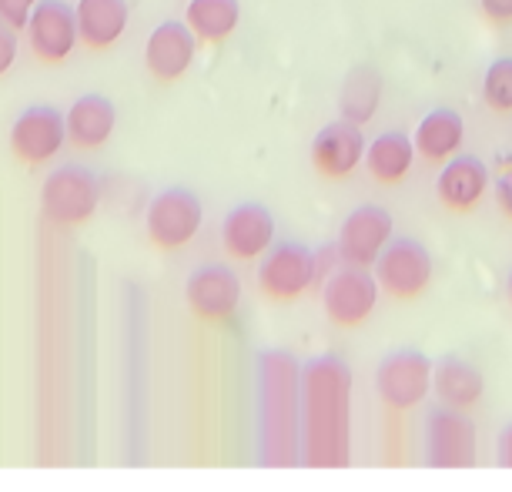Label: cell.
Masks as SVG:
<instances>
[{
    "label": "cell",
    "mask_w": 512,
    "mask_h": 492,
    "mask_svg": "<svg viewBox=\"0 0 512 492\" xmlns=\"http://www.w3.org/2000/svg\"><path fill=\"white\" fill-rule=\"evenodd\" d=\"M101 205V181L84 164H61L41 188V211L57 228L88 225Z\"/></svg>",
    "instance_id": "3"
},
{
    "label": "cell",
    "mask_w": 512,
    "mask_h": 492,
    "mask_svg": "<svg viewBox=\"0 0 512 492\" xmlns=\"http://www.w3.org/2000/svg\"><path fill=\"white\" fill-rule=\"evenodd\" d=\"M17 61V31L7 21H0V77L14 67Z\"/></svg>",
    "instance_id": "27"
},
{
    "label": "cell",
    "mask_w": 512,
    "mask_h": 492,
    "mask_svg": "<svg viewBox=\"0 0 512 492\" xmlns=\"http://www.w3.org/2000/svg\"><path fill=\"white\" fill-rule=\"evenodd\" d=\"M185 302L198 322L221 325L241 305V278L235 275V268L221 262L198 265L185 282Z\"/></svg>",
    "instance_id": "11"
},
{
    "label": "cell",
    "mask_w": 512,
    "mask_h": 492,
    "mask_svg": "<svg viewBox=\"0 0 512 492\" xmlns=\"http://www.w3.org/2000/svg\"><path fill=\"white\" fill-rule=\"evenodd\" d=\"M486 191H489V168L476 154H456V158H449L436 178L439 205L446 211H456V215H469L472 208H479Z\"/></svg>",
    "instance_id": "17"
},
{
    "label": "cell",
    "mask_w": 512,
    "mask_h": 492,
    "mask_svg": "<svg viewBox=\"0 0 512 492\" xmlns=\"http://www.w3.org/2000/svg\"><path fill=\"white\" fill-rule=\"evenodd\" d=\"M221 245L235 262H255L275 245V218L258 201H241L221 221Z\"/></svg>",
    "instance_id": "16"
},
{
    "label": "cell",
    "mask_w": 512,
    "mask_h": 492,
    "mask_svg": "<svg viewBox=\"0 0 512 492\" xmlns=\"http://www.w3.org/2000/svg\"><path fill=\"white\" fill-rule=\"evenodd\" d=\"M496 205H499L502 215L512 221V168H506L496 178Z\"/></svg>",
    "instance_id": "29"
},
{
    "label": "cell",
    "mask_w": 512,
    "mask_h": 492,
    "mask_svg": "<svg viewBox=\"0 0 512 492\" xmlns=\"http://www.w3.org/2000/svg\"><path fill=\"white\" fill-rule=\"evenodd\" d=\"M27 44L41 64H64L81 44L74 7L64 0H41L27 21Z\"/></svg>",
    "instance_id": "13"
},
{
    "label": "cell",
    "mask_w": 512,
    "mask_h": 492,
    "mask_svg": "<svg viewBox=\"0 0 512 492\" xmlns=\"http://www.w3.org/2000/svg\"><path fill=\"white\" fill-rule=\"evenodd\" d=\"M37 4L41 0H0V21H7L14 31H27V21H31Z\"/></svg>",
    "instance_id": "26"
},
{
    "label": "cell",
    "mask_w": 512,
    "mask_h": 492,
    "mask_svg": "<svg viewBox=\"0 0 512 492\" xmlns=\"http://www.w3.org/2000/svg\"><path fill=\"white\" fill-rule=\"evenodd\" d=\"M198 37L185 21H164L151 31L144 44V67L158 84L181 81L195 64Z\"/></svg>",
    "instance_id": "15"
},
{
    "label": "cell",
    "mask_w": 512,
    "mask_h": 492,
    "mask_svg": "<svg viewBox=\"0 0 512 492\" xmlns=\"http://www.w3.org/2000/svg\"><path fill=\"white\" fill-rule=\"evenodd\" d=\"M395 238V221L389 215V208L382 205H359L345 215L342 228H338V255L345 265H359V268H375L379 255L385 252V245Z\"/></svg>",
    "instance_id": "10"
},
{
    "label": "cell",
    "mask_w": 512,
    "mask_h": 492,
    "mask_svg": "<svg viewBox=\"0 0 512 492\" xmlns=\"http://www.w3.org/2000/svg\"><path fill=\"white\" fill-rule=\"evenodd\" d=\"M496 462L502 469H512V422L506 429L499 432V442H496Z\"/></svg>",
    "instance_id": "30"
},
{
    "label": "cell",
    "mask_w": 512,
    "mask_h": 492,
    "mask_svg": "<svg viewBox=\"0 0 512 492\" xmlns=\"http://www.w3.org/2000/svg\"><path fill=\"white\" fill-rule=\"evenodd\" d=\"M241 4L238 0H188L185 24L201 44H221L238 31Z\"/></svg>",
    "instance_id": "24"
},
{
    "label": "cell",
    "mask_w": 512,
    "mask_h": 492,
    "mask_svg": "<svg viewBox=\"0 0 512 492\" xmlns=\"http://www.w3.org/2000/svg\"><path fill=\"white\" fill-rule=\"evenodd\" d=\"M462 141H466V121L456 108H432L412 131V144L425 164H446L456 158Z\"/></svg>",
    "instance_id": "18"
},
{
    "label": "cell",
    "mask_w": 512,
    "mask_h": 492,
    "mask_svg": "<svg viewBox=\"0 0 512 492\" xmlns=\"http://www.w3.org/2000/svg\"><path fill=\"white\" fill-rule=\"evenodd\" d=\"M365 151H369V141H365V134H362V124L338 118L315 134L312 164L322 178L342 181L355 175L359 164H365Z\"/></svg>",
    "instance_id": "14"
},
{
    "label": "cell",
    "mask_w": 512,
    "mask_h": 492,
    "mask_svg": "<svg viewBox=\"0 0 512 492\" xmlns=\"http://www.w3.org/2000/svg\"><path fill=\"white\" fill-rule=\"evenodd\" d=\"M64 141H67V121L51 104H31L11 124V151L27 168L47 164L64 148Z\"/></svg>",
    "instance_id": "12"
},
{
    "label": "cell",
    "mask_w": 512,
    "mask_h": 492,
    "mask_svg": "<svg viewBox=\"0 0 512 492\" xmlns=\"http://www.w3.org/2000/svg\"><path fill=\"white\" fill-rule=\"evenodd\" d=\"M77 31H81V44L91 51H108L121 41L128 31L131 7L128 0H77Z\"/></svg>",
    "instance_id": "19"
},
{
    "label": "cell",
    "mask_w": 512,
    "mask_h": 492,
    "mask_svg": "<svg viewBox=\"0 0 512 492\" xmlns=\"http://www.w3.org/2000/svg\"><path fill=\"white\" fill-rule=\"evenodd\" d=\"M379 278L369 268L359 265H338L322 285V308L328 322L338 328H359L372 318L379 305Z\"/></svg>",
    "instance_id": "7"
},
{
    "label": "cell",
    "mask_w": 512,
    "mask_h": 492,
    "mask_svg": "<svg viewBox=\"0 0 512 492\" xmlns=\"http://www.w3.org/2000/svg\"><path fill=\"white\" fill-rule=\"evenodd\" d=\"M205 221V205L191 188L171 185L158 191L144 215V228H148V241L158 252H178L195 241Z\"/></svg>",
    "instance_id": "4"
},
{
    "label": "cell",
    "mask_w": 512,
    "mask_h": 492,
    "mask_svg": "<svg viewBox=\"0 0 512 492\" xmlns=\"http://www.w3.org/2000/svg\"><path fill=\"white\" fill-rule=\"evenodd\" d=\"M479 11L489 24H496V27L512 24V0H479Z\"/></svg>",
    "instance_id": "28"
},
{
    "label": "cell",
    "mask_w": 512,
    "mask_h": 492,
    "mask_svg": "<svg viewBox=\"0 0 512 492\" xmlns=\"http://www.w3.org/2000/svg\"><path fill=\"white\" fill-rule=\"evenodd\" d=\"M415 158H419V151H415L409 134L385 131L379 138H372L369 151H365V168H369V175L379 181V185L392 188L409 178Z\"/></svg>",
    "instance_id": "22"
},
{
    "label": "cell",
    "mask_w": 512,
    "mask_h": 492,
    "mask_svg": "<svg viewBox=\"0 0 512 492\" xmlns=\"http://www.w3.org/2000/svg\"><path fill=\"white\" fill-rule=\"evenodd\" d=\"M352 462V369L318 355L302 369V466L345 469Z\"/></svg>",
    "instance_id": "1"
},
{
    "label": "cell",
    "mask_w": 512,
    "mask_h": 492,
    "mask_svg": "<svg viewBox=\"0 0 512 492\" xmlns=\"http://www.w3.org/2000/svg\"><path fill=\"white\" fill-rule=\"evenodd\" d=\"M432 392L439 395L442 405H452V409H472L479 405L482 392H486V379L482 372L462 355H442L432 369Z\"/></svg>",
    "instance_id": "20"
},
{
    "label": "cell",
    "mask_w": 512,
    "mask_h": 492,
    "mask_svg": "<svg viewBox=\"0 0 512 492\" xmlns=\"http://www.w3.org/2000/svg\"><path fill=\"white\" fill-rule=\"evenodd\" d=\"M482 104L492 114H512V57H496L482 74Z\"/></svg>",
    "instance_id": "25"
},
{
    "label": "cell",
    "mask_w": 512,
    "mask_h": 492,
    "mask_svg": "<svg viewBox=\"0 0 512 492\" xmlns=\"http://www.w3.org/2000/svg\"><path fill=\"white\" fill-rule=\"evenodd\" d=\"M318 285L315 252L302 241H275L262 255L258 268V292L268 302H298L305 292Z\"/></svg>",
    "instance_id": "6"
},
{
    "label": "cell",
    "mask_w": 512,
    "mask_h": 492,
    "mask_svg": "<svg viewBox=\"0 0 512 492\" xmlns=\"http://www.w3.org/2000/svg\"><path fill=\"white\" fill-rule=\"evenodd\" d=\"M302 372L282 349L258 355V462L302 466Z\"/></svg>",
    "instance_id": "2"
},
{
    "label": "cell",
    "mask_w": 512,
    "mask_h": 492,
    "mask_svg": "<svg viewBox=\"0 0 512 492\" xmlns=\"http://www.w3.org/2000/svg\"><path fill=\"white\" fill-rule=\"evenodd\" d=\"M64 121H67V141L74 148H101L114 134L118 111H114L111 98H104V94H84V98H77L71 104Z\"/></svg>",
    "instance_id": "21"
},
{
    "label": "cell",
    "mask_w": 512,
    "mask_h": 492,
    "mask_svg": "<svg viewBox=\"0 0 512 492\" xmlns=\"http://www.w3.org/2000/svg\"><path fill=\"white\" fill-rule=\"evenodd\" d=\"M432 369L436 362L419 349L385 352L375 369V392L389 412H412L432 392Z\"/></svg>",
    "instance_id": "5"
},
{
    "label": "cell",
    "mask_w": 512,
    "mask_h": 492,
    "mask_svg": "<svg viewBox=\"0 0 512 492\" xmlns=\"http://www.w3.org/2000/svg\"><path fill=\"white\" fill-rule=\"evenodd\" d=\"M506 295H509V305H512V268H509V278H506Z\"/></svg>",
    "instance_id": "31"
},
{
    "label": "cell",
    "mask_w": 512,
    "mask_h": 492,
    "mask_svg": "<svg viewBox=\"0 0 512 492\" xmlns=\"http://www.w3.org/2000/svg\"><path fill=\"white\" fill-rule=\"evenodd\" d=\"M476 462V426L466 409L436 405L425 416V466L469 469Z\"/></svg>",
    "instance_id": "8"
},
{
    "label": "cell",
    "mask_w": 512,
    "mask_h": 492,
    "mask_svg": "<svg viewBox=\"0 0 512 492\" xmlns=\"http://www.w3.org/2000/svg\"><path fill=\"white\" fill-rule=\"evenodd\" d=\"M382 104V74L372 64H359L345 74L342 91H338V111L345 121L369 124Z\"/></svg>",
    "instance_id": "23"
},
{
    "label": "cell",
    "mask_w": 512,
    "mask_h": 492,
    "mask_svg": "<svg viewBox=\"0 0 512 492\" xmlns=\"http://www.w3.org/2000/svg\"><path fill=\"white\" fill-rule=\"evenodd\" d=\"M379 288L395 302H415L432 285V255L415 238H392L375 262Z\"/></svg>",
    "instance_id": "9"
}]
</instances>
